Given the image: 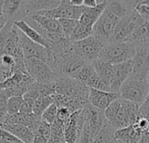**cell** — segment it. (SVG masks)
<instances>
[{"instance_id":"1","label":"cell","mask_w":149,"mask_h":143,"mask_svg":"<svg viewBox=\"0 0 149 143\" xmlns=\"http://www.w3.org/2000/svg\"><path fill=\"white\" fill-rule=\"evenodd\" d=\"M132 8L134 7L130 8L119 1H108L106 8L93 26V35L105 44L111 42L119 21Z\"/></svg>"},{"instance_id":"2","label":"cell","mask_w":149,"mask_h":143,"mask_svg":"<svg viewBox=\"0 0 149 143\" xmlns=\"http://www.w3.org/2000/svg\"><path fill=\"white\" fill-rule=\"evenodd\" d=\"M139 105L120 97L104 110V114L111 126L118 130L134 125L139 118Z\"/></svg>"},{"instance_id":"3","label":"cell","mask_w":149,"mask_h":143,"mask_svg":"<svg viewBox=\"0 0 149 143\" xmlns=\"http://www.w3.org/2000/svg\"><path fill=\"white\" fill-rule=\"evenodd\" d=\"M135 53L136 47L133 45L128 42L119 43L111 41L104 46L98 59L114 65L132 60Z\"/></svg>"},{"instance_id":"4","label":"cell","mask_w":149,"mask_h":143,"mask_svg":"<svg viewBox=\"0 0 149 143\" xmlns=\"http://www.w3.org/2000/svg\"><path fill=\"white\" fill-rule=\"evenodd\" d=\"M119 94L122 99L140 106L149 94L147 78H139L131 75L122 85Z\"/></svg>"},{"instance_id":"5","label":"cell","mask_w":149,"mask_h":143,"mask_svg":"<svg viewBox=\"0 0 149 143\" xmlns=\"http://www.w3.org/2000/svg\"><path fill=\"white\" fill-rule=\"evenodd\" d=\"M19 39L25 58H37L47 63L51 68L54 66L56 59L48 48L33 42L19 30Z\"/></svg>"},{"instance_id":"6","label":"cell","mask_w":149,"mask_h":143,"mask_svg":"<svg viewBox=\"0 0 149 143\" xmlns=\"http://www.w3.org/2000/svg\"><path fill=\"white\" fill-rule=\"evenodd\" d=\"M87 62L81 58L77 52L73 50L58 58L52 67L54 73L58 77H70L73 78L74 75L84 67Z\"/></svg>"},{"instance_id":"7","label":"cell","mask_w":149,"mask_h":143,"mask_svg":"<svg viewBox=\"0 0 149 143\" xmlns=\"http://www.w3.org/2000/svg\"><path fill=\"white\" fill-rule=\"evenodd\" d=\"M89 92L86 85L73 78L58 77L55 80V94L89 100Z\"/></svg>"},{"instance_id":"8","label":"cell","mask_w":149,"mask_h":143,"mask_svg":"<svg viewBox=\"0 0 149 143\" xmlns=\"http://www.w3.org/2000/svg\"><path fill=\"white\" fill-rule=\"evenodd\" d=\"M145 22L134 8L131 9L117 25L112 41L119 43L127 42L132 33Z\"/></svg>"},{"instance_id":"9","label":"cell","mask_w":149,"mask_h":143,"mask_svg":"<svg viewBox=\"0 0 149 143\" xmlns=\"http://www.w3.org/2000/svg\"><path fill=\"white\" fill-rule=\"evenodd\" d=\"M106 44L99 38L92 35L85 39L73 44V51L87 63H94L99 58L100 53Z\"/></svg>"},{"instance_id":"10","label":"cell","mask_w":149,"mask_h":143,"mask_svg":"<svg viewBox=\"0 0 149 143\" xmlns=\"http://www.w3.org/2000/svg\"><path fill=\"white\" fill-rule=\"evenodd\" d=\"M25 65L28 74L38 82L55 81L56 76L53 69L45 62L37 58H25Z\"/></svg>"},{"instance_id":"11","label":"cell","mask_w":149,"mask_h":143,"mask_svg":"<svg viewBox=\"0 0 149 143\" xmlns=\"http://www.w3.org/2000/svg\"><path fill=\"white\" fill-rule=\"evenodd\" d=\"M84 11L83 6H74L69 4V0H62L58 7L48 10L39 12L35 14H39L45 17L53 18L55 19H74L79 20Z\"/></svg>"},{"instance_id":"12","label":"cell","mask_w":149,"mask_h":143,"mask_svg":"<svg viewBox=\"0 0 149 143\" xmlns=\"http://www.w3.org/2000/svg\"><path fill=\"white\" fill-rule=\"evenodd\" d=\"M84 109L74 112L71 114L66 124L64 131V139L68 143H78L84 125Z\"/></svg>"},{"instance_id":"13","label":"cell","mask_w":149,"mask_h":143,"mask_svg":"<svg viewBox=\"0 0 149 143\" xmlns=\"http://www.w3.org/2000/svg\"><path fill=\"white\" fill-rule=\"evenodd\" d=\"M148 48L149 45L136 46V53L132 58L133 67L131 75L139 78H147L149 72Z\"/></svg>"},{"instance_id":"14","label":"cell","mask_w":149,"mask_h":143,"mask_svg":"<svg viewBox=\"0 0 149 143\" xmlns=\"http://www.w3.org/2000/svg\"><path fill=\"white\" fill-rule=\"evenodd\" d=\"M132 59L113 65V77L110 85L111 92L119 93L122 85L131 76L132 73Z\"/></svg>"},{"instance_id":"15","label":"cell","mask_w":149,"mask_h":143,"mask_svg":"<svg viewBox=\"0 0 149 143\" xmlns=\"http://www.w3.org/2000/svg\"><path fill=\"white\" fill-rule=\"evenodd\" d=\"M118 98H120L119 93L105 92L90 88L89 103L98 109L105 110L113 101H115Z\"/></svg>"},{"instance_id":"16","label":"cell","mask_w":149,"mask_h":143,"mask_svg":"<svg viewBox=\"0 0 149 143\" xmlns=\"http://www.w3.org/2000/svg\"><path fill=\"white\" fill-rule=\"evenodd\" d=\"M84 112L85 121L91 126L95 134L97 135L106 120L104 110L98 109L89 103L84 108Z\"/></svg>"},{"instance_id":"17","label":"cell","mask_w":149,"mask_h":143,"mask_svg":"<svg viewBox=\"0 0 149 143\" xmlns=\"http://www.w3.org/2000/svg\"><path fill=\"white\" fill-rule=\"evenodd\" d=\"M0 126L14 135L23 143H33L35 133L24 125L4 122L0 125Z\"/></svg>"},{"instance_id":"18","label":"cell","mask_w":149,"mask_h":143,"mask_svg":"<svg viewBox=\"0 0 149 143\" xmlns=\"http://www.w3.org/2000/svg\"><path fill=\"white\" fill-rule=\"evenodd\" d=\"M107 5L108 1H99V4L96 7L89 8L84 6V11L79 22L89 28H93L100 16L102 15L103 12L106 8Z\"/></svg>"},{"instance_id":"19","label":"cell","mask_w":149,"mask_h":143,"mask_svg":"<svg viewBox=\"0 0 149 143\" xmlns=\"http://www.w3.org/2000/svg\"><path fill=\"white\" fill-rule=\"evenodd\" d=\"M4 122L7 123H15V124H21L27 127H29L34 133L37 132L40 123L42 122V119L36 114L29 113V114H23V113H16L13 115H8Z\"/></svg>"},{"instance_id":"20","label":"cell","mask_w":149,"mask_h":143,"mask_svg":"<svg viewBox=\"0 0 149 143\" xmlns=\"http://www.w3.org/2000/svg\"><path fill=\"white\" fill-rule=\"evenodd\" d=\"M141 133L133 126L118 129L114 134V140L117 143H139Z\"/></svg>"},{"instance_id":"21","label":"cell","mask_w":149,"mask_h":143,"mask_svg":"<svg viewBox=\"0 0 149 143\" xmlns=\"http://www.w3.org/2000/svg\"><path fill=\"white\" fill-rule=\"evenodd\" d=\"M61 4V1L56 0H47V1H24V5L28 14V17L35 14L39 12L48 11L58 7Z\"/></svg>"},{"instance_id":"22","label":"cell","mask_w":149,"mask_h":143,"mask_svg":"<svg viewBox=\"0 0 149 143\" xmlns=\"http://www.w3.org/2000/svg\"><path fill=\"white\" fill-rule=\"evenodd\" d=\"M135 47L139 45H149V21L141 25L127 41Z\"/></svg>"},{"instance_id":"23","label":"cell","mask_w":149,"mask_h":143,"mask_svg":"<svg viewBox=\"0 0 149 143\" xmlns=\"http://www.w3.org/2000/svg\"><path fill=\"white\" fill-rule=\"evenodd\" d=\"M93 65L96 70V73L99 76V78L104 81L105 85H107L110 87L113 77V65L100 59L96 60L93 63Z\"/></svg>"},{"instance_id":"24","label":"cell","mask_w":149,"mask_h":143,"mask_svg":"<svg viewBox=\"0 0 149 143\" xmlns=\"http://www.w3.org/2000/svg\"><path fill=\"white\" fill-rule=\"evenodd\" d=\"M14 25L17 26V28L22 32L28 38H30L31 40H33V42L43 45L45 47H48L47 42L46 41V39L33 27H31L26 22H25L24 20L22 21H18V22H14Z\"/></svg>"},{"instance_id":"25","label":"cell","mask_w":149,"mask_h":143,"mask_svg":"<svg viewBox=\"0 0 149 143\" xmlns=\"http://www.w3.org/2000/svg\"><path fill=\"white\" fill-rule=\"evenodd\" d=\"M29 17H31L41 28H43L44 30H46L47 32H62L61 26V24L59 22V19L41 16L39 14H33Z\"/></svg>"},{"instance_id":"26","label":"cell","mask_w":149,"mask_h":143,"mask_svg":"<svg viewBox=\"0 0 149 143\" xmlns=\"http://www.w3.org/2000/svg\"><path fill=\"white\" fill-rule=\"evenodd\" d=\"M22 1H19V0H6V1H3L2 10L7 23H14V18L18 13Z\"/></svg>"},{"instance_id":"27","label":"cell","mask_w":149,"mask_h":143,"mask_svg":"<svg viewBox=\"0 0 149 143\" xmlns=\"http://www.w3.org/2000/svg\"><path fill=\"white\" fill-rule=\"evenodd\" d=\"M116 131L117 130L106 120L102 129L96 136L94 143H110L114 139V134Z\"/></svg>"},{"instance_id":"28","label":"cell","mask_w":149,"mask_h":143,"mask_svg":"<svg viewBox=\"0 0 149 143\" xmlns=\"http://www.w3.org/2000/svg\"><path fill=\"white\" fill-rule=\"evenodd\" d=\"M92 35H93V28H89V27L84 25L78 20V22L76 25V28H74L69 40H71L73 43H74L77 41L85 39Z\"/></svg>"},{"instance_id":"29","label":"cell","mask_w":149,"mask_h":143,"mask_svg":"<svg viewBox=\"0 0 149 143\" xmlns=\"http://www.w3.org/2000/svg\"><path fill=\"white\" fill-rule=\"evenodd\" d=\"M95 74H96V70H95L93 63H86L78 73L74 75L73 79L77 80L84 83V85H86L87 82L90 80V79Z\"/></svg>"},{"instance_id":"30","label":"cell","mask_w":149,"mask_h":143,"mask_svg":"<svg viewBox=\"0 0 149 143\" xmlns=\"http://www.w3.org/2000/svg\"><path fill=\"white\" fill-rule=\"evenodd\" d=\"M54 102L53 96L40 97L39 98L33 106V112L37 116L41 117L43 113Z\"/></svg>"},{"instance_id":"31","label":"cell","mask_w":149,"mask_h":143,"mask_svg":"<svg viewBox=\"0 0 149 143\" xmlns=\"http://www.w3.org/2000/svg\"><path fill=\"white\" fill-rule=\"evenodd\" d=\"M11 97L13 95L9 90L0 89V125L4 123L7 117V103Z\"/></svg>"},{"instance_id":"32","label":"cell","mask_w":149,"mask_h":143,"mask_svg":"<svg viewBox=\"0 0 149 143\" xmlns=\"http://www.w3.org/2000/svg\"><path fill=\"white\" fill-rule=\"evenodd\" d=\"M23 102H24V99L22 96L11 97L7 103V116L19 113Z\"/></svg>"},{"instance_id":"33","label":"cell","mask_w":149,"mask_h":143,"mask_svg":"<svg viewBox=\"0 0 149 143\" xmlns=\"http://www.w3.org/2000/svg\"><path fill=\"white\" fill-rule=\"evenodd\" d=\"M59 22L61 24V30L62 32L65 36L66 38L69 39L74 28H76V25L78 22V20H74V19H59Z\"/></svg>"},{"instance_id":"34","label":"cell","mask_w":149,"mask_h":143,"mask_svg":"<svg viewBox=\"0 0 149 143\" xmlns=\"http://www.w3.org/2000/svg\"><path fill=\"white\" fill-rule=\"evenodd\" d=\"M96 134L91 126L84 120V129L79 140L78 143H94Z\"/></svg>"},{"instance_id":"35","label":"cell","mask_w":149,"mask_h":143,"mask_svg":"<svg viewBox=\"0 0 149 143\" xmlns=\"http://www.w3.org/2000/svg\"><path fill=\"white\" fill-rule=\"evenodd\" d=\"M57 113H58V107L57 105L54 102L42 114L41 119L42 120L49 123L50 125H52L53 123L55 122V120H57Z\"/></svg>"},{"instance_id":"36","label":"cell","mask_w":149,"mask_h":143,"mask_svg":"<svg viewBox=\"0 0 149 143\" xmlns=\"http://www.w3.org/2000/svg\"><path fill=\"white\" fill-rule=\"evenodd\" d=\"M134 10L145 21H149V5L145 4L143 1H136Z\"/></svg>"},{"instance_id":"37","label":"cell","mask_w":149,"mask_h":143,"mask_svg":"<svg viewBox=\"0 0 149 143\" xmlns=\"http://www.w3.org/2000/svg\"><path fill=\"white\" fill-rule=\"evenodd\" d=\"M0 141L6 143H23L14 135L5 130L3 127L0 126Z\"/></svg>"},{"instance_id":"38","label":"cell","mask_w":149,"mask_h":143,"mask_svg":"<svg viewBox=\"0 0 149 143\" xmlns=\"http://www.w3.org/2000/svg\"><path fill=\"white\" fill-rule=\"evenodd\" d=\"M35 134H40L48 140L51 136V125L49 123L42 120V122L40 123Z\"/></svg>"},{"instance_id":"39","label":"cell","mask_w":149,"mask_h":143,"mask_svg":"<svg viewBox=\"0 0 149 143\" xmlns=\"http://www.w3.org/2000/svg\"><path fill=\"white\" fill-rule=\"evenodd\" d=\"M72 113L66 107H58V113H57V120L59 121H61L65 124L68 121Z\"/></svg>"},{"instance_id":"40","label":"cell","mask_w":149,"mask_h":143,"mask_svg":"<svg viewBox=\"0 0 149 143\" xmlns=\"http://www.w3.org/2000/svg\"><path fill=\"white\" fill-rule=\"evenodd\" d=\"M139 117L146 119L149 120V94L145 100V101L139 106Z\"/></svg>"},{"instance_id":"41","label":"cell","mask_w":149,"mask_h":143,"mask_svg":"<svg viewBox=\"0 0 149 143\" xmlns=\"http://www.w3.org/2000/svg\"><path fill=\"white\" fill-rule=\"evenodd\" d=\"M33 106L25 101L23 102V104L21 105V107H20V110H19V113H23V114H29V113H33Z\"/></svg>"},{"instance_id":"42","label":"cell","mask_w":149,"mask_h":143,"mask_svg":"<svg viewBox=\"0 0 149 143\" xmlns=\"http://www.w3.org/2000/svg\"><path fill=\"white\" fill-rule=\"evenodd\" d=\"M8 78H10V76L6 73V71L5 70V68L3 67V65H1V63H0V83L4 82Z\"/></svg>"},{"instance_id":"43","label":"cell","mask_w":149,"mask_h":143,"mask_svg":"<svg viewBox=\"0 0 149 143\" xmlns=\"http://www.w3.org/2000/svg\"><path fill=\"white\" fill-rule=\"evenodd\" d=\"M99 4V1L97 0H84V6L89 7V8H93L96 7Z\"/></svg>"},{"instance_id":"44","label":"cell","mask_w":149,"mask_h":143,"mask_svg":"<svg viewBox=\"0 0 149 143\" xmlns=\"http://www.w3.org/2000/svg\"><path fill=\"white\" fill-rule=\"evenodd\" d=\"M47 140L46 138H44L43 136L40 135V134H35L34 136V140H33V143H47Z\"/></svg>"},{"instance_id":"45","label":"cell","mask_w":149,"mask_h":143,"mask_svg":"<svg viewBox=\"0 0 149 143\" xmlns=\"http://www.w3.org/2000/svg\"><path fill=\"white\" fill-rule=\"evenodd\" d=\"M139 143H149V131L141 134Z\"/></svg>"},{"instance_id":"46","label":"cell","mask_w":149,"mask_h":143,"mask_svg":"<svg viewBox=\"0 0 149 143\" xmlns=\"http://www.w3.org/2000/svg\"><path fill=\"white\" fill-rule=\"evenodd\" d=\"M147 83H148V86H149V72H148V74H147Z\"/></svg>"},{"instance_id":"47","label":"cell","mask_w":149,"mask_h":143,"mask_svg":"<svg viewBox=\"0 0 149 143\" xmlns=\"http://www.w3.org/2000/svg\"><path fill=\"white\" fill-rule=\"evenodd\" d=\"M143 2L146 5H149V0H146V1H143Z\"/></svg>"},{"instance_id":"48","label":"cell","mask_w":149,"mask_h":143,"mask_svg":"<svg viewBox=\"0 0 149 143\" xmlns=\"http://www.w3.org/2000/svg\"><path fill=\"white\" fill-rule=\"evenodd\" d=\"M110 143H117V142H116V141L114 140V139H113V140H111V141Z\"/></svg>"},{"instance_id":"49","label":"cell","mask_w":149,"mask_h":143,"mask_svg":"<svg viewBox=\"0 0 149 143\" xmlns=\"http://www.w3.org/2000/svg\"><path fill=\"white\" fill-rule=\"evenodd\" d=\"M148 59H149V48H148Z\"/></svg>"},{"instance_id":"50","label":"cell","mask_w":149,"mask_h":143,"mask_svg":"<svg viewBox=\"0 0 149 143\" xmlns=\"http://www.w3.org/2000/svg\"><path fill=\"white\" fill-rule=\"evenodd\" d=\"M63 143H68V142H66V141H64V142H63Z\"/></svg>"},{"instance_id":"51","label":"cell","mask_w":149,"mask_h":143,"mask_svg":"<svg viewBox=\"0 0 149 143\" xmlns=\"http://www.w3.org/2000/svg\"><path fill=\"white\" fill-rule=\"evenodd\" d=\"M0 40H1V38H0Z\"/></svg>"},{"instance_id":"52","label":"cell","mask_w":149,"mask_h":143,"mask_svg":"<svg viewBox=\"0 0 149 143\" xmlns=\"http://www.w3.org/2000/svg\"><path fill=\"white\" fill-rule=\"evenodd\" d=\"M0 143H1V142H0Z\"/></svg>"}]
</instances>
